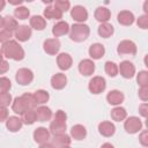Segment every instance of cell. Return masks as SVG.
Instances as JSON below:
<instances>
[{"label": "cell", "instance_id": "obj_1", "mask_svg": "<svg viewBox=\"0 0 148 148\" xmlns=\"http://www.w3.org/2000/svg\"><path fill=\"white\" fill-rule=\"evenodd\" d=\"M1 50H2L3 57H6L8 59L16 60V61L22 60L25 56L23 47L16 40H13V39H9L8 42L3 43L1 46Z\"/></svg>", "mask_w": 148, "mask_h": 148}, {"label": "cell", "instance_id": "obj_2", "mask_svg": "<svg viewBox=\"0 0 148 148\" xmlns=\"http://www.w3.org/2000/svg\"><path fill=\"white\" fill-rule=\"evenodd\" d=\"M90 35V29L87 24L83 23H75L72 27H69V38L74 42H83L86 40Z\"/></svg>", "mask_w": 148, "mask_h": 148}, {"label": "cell", "instance_id": "obj_3", "mask_svg": "<svg viewBox=\"0 0 148 148\" xmlns=\"http://www.w3.org/2000/svg\"><path fill=\"white\" fill-rule=\"evenodd\" d=\"M136 45L133 40L124 39L117 46V52L120 56H135L136 54Z\"/></svg>", "mask_w": 148, "mask_h": 148}, {"label": "cell", "instance_id": "obj_4", "mask_svg": "<svg viewBox=\"0 0 148 148\" xmlns=\"http://www.w3.org/2000/svg\"><path fill=\"white\" fill-rule=\"evenodd\" d=\"M125 123H124V128L127 133L130 134H135L138 132H140L142 130V121L139 117H126L125 118Z\"/></svg>", "mask_w": 148, "mask_h": 148}, {"label": "cell", "instance_id": "obj_5", "mask_svg": "<svg viewBox=\"0 0 148 148\" xmlns=\"http://www.w3.org/2000/svg\"><path fill=\"white\" fill-rule=\"evenodd\" d=\"M105 88H106V81L102 76H94L88 83L89 91L91 94H95V95L103 92L105 90Z\"/></svg>", "mask_w": 148, "mask_h": 148}, {"label": "cell", "instance_id": "obj_6", "mask_svg": "<svg viewBox=\"0 0 148 148\" xmlns=\"http://www.w3.org/2000/svg\"><path fill=\"white\" fill-rule=\"evenodd\" d=\"M15 80L21 86H28L34 80V73L29 68H20L15 74Z\"/></svg>", "mask_w": 148, "mask_h": 148}, {"label": "cell", "instance_id": "obj_7", "mask_svg": "<svg viewBox=\"0 0 148 148\" xmlns=\"http://www.w3.org/2000/svg\"><path fill=\"white\" fill-rule=\"evenodd\" d=\"M118 73L124 79H132L135 75V66L130 60H124L118 66Z\"/></svg>", "mask_w": 148, "mask_h": 148}, {"label": "cell", "instance_id": "obj_8", "mask_svg": "<svg viewBox=\"0 0 148 148\" xmlns=\"http://www.w3.org/2000/svg\"><path fill=\"white\" fill-rule=\"evenodd\" d=\"M50 136H51V133L45 127H38V128H36L34 131V140L40 147L50 141V139H51Z\"/></svg>", "mask_w": 148, "mask_h": 148}, {"label": "cell", "instance_id": "obj_9", "mask_svg": "<svg viewBox=\"0 0 148 148\" xmlns=\"http://www.w3.org/2000/svg\"><path fill=\"white\" fill-rule=\"evenodd\" d=\"M60 45H61L60 44V40L57 37H54V38H49V39L44 40L43 49H44V51L47 54L56 56V54H58V52L60 50Z\"/></svg>", "mask_w": 148, "mask_h": 148}, {"label": "cell", "instance_id": "obj_10", "mask_svg": "<svg viewBox=\"0 0 148 148\" xmlns=\"http://www.w3.org/2000/svg\"><path fill=\"white\" fill-rule=\"evenodd\" d=\"M71 16L77 23H83L84 21L88 20V12L83 6L77 5V6H74L71 9Z\"/></svg>", "mask_w": 148, "mask_h": 148}, {"label": "cell", "instance_id": "obj_11", "mask_svg": "<svg viewBox=\"0 0 148 148\" xmlns=\"http://www.w3.org/2000/svg\"><path fill=\"white\" fill-rule=\"evenodd\" d=\"M31 34H32L31 27H28L25 24L18 25L17 29L14 31V36H15V38L18 42H27V40H29L30 37H31Z\"/></svg>", "mask_w": 148, "mask_h": 148}, {"label": "cell", "instance_id": "obj_12", "mask_svg": "<svg viewBox=\"0 0 148 148\" xmlns=\"http://www.w3.org/2000/svg\"><path fill=\"white\" fill-rule=\"evenodd\" d=\"M51 140V146L52 147H69L71 146V136L67 135L66 133H61V134H56L53 135V139Z\"/></svg>", "mask_w": 148, "mask_h": 148}, {"label": "cell", "instance_id": "obj_13", "mask_svg": "<svg viewBox=\"0 0 148 148\" xmlns=\"http://www.w3.org/2000/svg\"><path fill=\"white\" fill-rule=\"evenodd\" d=\"M79 72L84 76H90L95 72V64L91 59H83L79 64Z\"/></svg>", "mask_w": 148, "mask_h": 148}, {"label": "cell", "instance_id": "obj_14", "mask_svg": "<svg viewBox=\"0 0 148 148\" xmlns=\"http://www.w3.org/2000/svg\"><path fill=\"white\" fill-rule=\"evenodd\" d=\"M134 14L130 10H121L118 13V16H117V21L119 24L121 25H125V27H128V25H132L134 23Z\"/></svg>", "mask_w": 148, "mask_h": 148}, {"label": "cell", "instance_id": "obj_15", "mask_svg": "<svg viewBox=\"0 0 148 148\" xmlns=\"http://www.w3.org/2000/svg\"><path fill=\"white\" fill-rule=\"evenodd\" d=\"M57 64H58V67L61 71H67V69H69L72 67L73 59L68 53L62 52V53H59L57 56Z\"/></svg>", "mask_w": 148, "mask_h": 148}, {"label": "cell", "instance_id": "obj_16", "mask_svg": "<svg viewBox=\"0 0 148 148\" xmlns=\"http://www.w3.org/2000/svg\"><path fill=\"white\" fill-rule=\"evenodd\" d=\"M67 84V76L64 73H57L51 77V86L56 90L64 89Z\"/></svg>", "mask_w": 148, "mask_h": 148}, {"label": "cell", "instance_id": "obj_17", "mask_svg": "<svg viewBox=\"0 0 148 148\" xmlns=\"http://www.w3.org/2000/svg\"><path fill=\"white\" fill-rule=\"evenodd\" d=\"M125 99V96L123 94V91L120 90H111L110 92H108L106 95V101L109 102V104L111 105H120Z\"/></svg>", "mask_w": 148, "mask_h": 148}, {"label": "cell", "instance_id": "obj_18", "mask_svg": "<svg viewBox=\"0 0 148 148\" xmlns=\"http://www.w3.org/2000/svg\"><path fill=\"white\" fill-rule=\"evenodd\" d=\"M98 132L105 138H110L116 132V126L111 121H102L98 124Z\"/></svg>", "mask_w": 148, "mask_h": 148}, {"label": "cell", "instance_id": "obj_19", "mask_svg": "<svg viewBox=\"0 0 148 148\" xmlns=\"http://www.w3.org/2000/svg\"><path fill=\"white\" fill-rule=\"evenodd\" d=\"M68 32H69V24L66 21H59L52 28V35L54 37H60Z\"/></svg>", "mask_w": 148, "mask_h": 148}, {"label": "cell", "instance_id": "obj_20", "mask_svg": "<svg viewBox=\"0 0 148 148\" xmlns=\"http://www.w3.org/2000/svg\"><path fill=\"white\" fill-rule=\"evenodd\" d=\"M35 111H36V116H37V121H47L53 116L51 109L45 105L38 106L37 109H35Z\"/></svg>", "mask_w": 148, "mask_h": 148}, {"label": "cell", "instance_id": "obj_21", "mask_svg": "<svg viewBox=\"0 0 148 148\" xmlns=\"http://www.w3.org/2000/svg\"><path fill=\"white\" fill-rule=\"evenodd\" d=\"M22 125H23L22 119L16 117V116H12V117H8L6 119V127L10 132H18L21 130Z\"/></svg>", "mask_w": 148, "mask_h": 148}, {"label": "cell", "instance_id": "obj_22", "mask_svg": "<svg viewBox=\"0 0 148 148\" xmlns=\"http://www.w3.org/2000/svg\"><path fill=\"white\" fill-rule=\"evenodd\" d=\"M29 22H30L31 29H35V30H38V31L44 30L45 27H46V20L42 15H34V16H31Z\"/></svg>", "mask_w": 148, "mask_h": 148}, {"label": "cell", "instance_id": "obj_23", "mask_svg": "<svg viewBox=\"0 0 148 148\" xmlns=\"http://www.w3.org/2000/svg\"><path fill=\"white\" fill-rule=\"evenodd\" d=\"M104 54H105V47H104V45H102L99 43H95V44L90 45V47H89V56H90V58H92L95 60H98Z\"/></svg>", "mask_w": 148, "mask_h": 148}, {"label": "cell", "instance_id": "obj_24", "mask_svg": "<svg viewBox=\"0 0 148 148\" xmlns=\"http://www.w3.org/2000/svg\"><path fill=\"white\" fill-rule=\"evenodd\" d=\"M71 136L74 139V140H83L86 136H87V130L83 125L81 124H76L74 125L72 128H71Z\"/></svg>", "mask_w": 148, "mask_h": 148}, {"label": "cell", "instance_id": "obj_25", "mask_svg": "<svg viewBox=\"0 0 148 148\" xmlns=\"http://www.w3.org/2000/svg\"><path fill=\"white\" fill-rule=\"evenodd\" d=\"M94 16L95 18L101 22V23H104V22H108L111 17V12L110 9H108L106 7H97L95 13H94Z\"/></svg>", "mask_w": 148, "mask_h": 148}, {"label": "cell", "instance_id": "obj_26", "mask_svg": "<svg viewBox=\"0 0 148 148\" xmlns=\"http://www.w3.org/2000/svg\"><path fill=\"white\" fill-rule=\"evenodd\" d=\"M67 130V124L65 121H58V120H52L51 124H50V133L56 135V134H61V133H65Z\"/></svg>", "mask_w": 148, "mask_h": 148}, {"label": "cell", "instance_id": "obj_27", "mask_svg": "<svg viewBox=\"0 0 148 148\" xmlns=\"http://www.w3.org/2000/svg\"><path fill=\"white\" fill-rule=\"evenodd\" d=\"M62 14L58 8H56L54 6H47L45 9H44V17L45 18H49V20H60L62 18Z\"/></svg>", "mask_w": 148, "mask_h": 148}, {"label": "cell", "instance_id": "obj_28", "mask_svg": "<svg viewBox=\"0 0 148 148\" xmlns=\"http://www.w3.org/2000/svg\"><path fill=\"white\" fill-rule=\"evenodd\" d=\"M97 32L98 35L102 37V38H109L113 35L114 32V28L112 24L108 23V22H104V23H101L98 29H97Z\"/></svg>", "mask_w": 148, "mask_h": 148}, {"label": "cell", "instance_id": "obj_29", "mask_svg": "<svg viewBox=\"0 0 148 148\" xmlns=\"http://www.w3.org/2000/svg\"><path fill=\"white\" fill-rule=\"evenodd\" d=\"M12 109H13V111H14L15 113H17V114H22L25 110H28V106H27L24 99L22 98V96L14 98V101L12 102Z\"/></svg>", "mask_w": 148, "mask_h": 148}, {"label": "cell", "instance_id": "obj_30", "mask_svg": "<svg viewBox=\"0 0 148 148\" xmlns=\"http://www.w3.org/2000/svg\"><path fill=\"white\" fill-rule=\"evenodd\" d=\"M21 116H22L21 117L22 123L25 124V125H32L35 121H37V116H36L35 109H28Z\"/></svg>", "mask_w": 148, "mask_h": 148}, {"label": "cell", "instance_id": "obj_31", "mask_svg": "<svg viewBox=\"0 0 148 148\" xmlns=\"http://www.w3.org/2000/svg\"><path fill=\"white\" fill-rule=\"evenodd\" d=\"M126 117H127V111H126V109H124L121 106L116 105V108H113L111 110V118L114 121H123V120H125Z\"/></svg>", "mask_w": 148, "mask_h": 148}, {"label": "cell", "instance_id": "obj_32", "mask_svg": "<svg viewBox=\"0 0 148 148\" xmlns=\"http://www.w3.org/2000/svg\"><path fill=\"white\" fill-rule=\"evenodd\" d=\"M18 27V23H17V20L10 15H7L3 17V28L14 32Z\"/></svg>", "mask_w": 148, "mask_h": 148}, {"label": "cell", "instance_id": "obj_33", "mask_svg": "<svg viewBox=\"0 0 148 148\" xmlns=\"http://www.w3.org/2000/svg\"><path fill=\"white\" fill-rule=\"evenodd\" d=\"M14 16L15 18H18V20H27L30 16V10L24 6H18L14 10Z\"/></svg>", "mask_w": 148, "mask_h": 148}, {"label": "cell", "instance_id": "obj_34", "mask_svg": "<svg viewBox=\"0 0 148 148\" xmlns=\"http://www.w3.org/2000/svg\"><path fill=\"white\" fill-rule=\"evenodd\" d=\"M34 96H35V99H36L37 104H45L50 98V94L46 90H43V89L36 90Z\"/></svg>", "mask_w": 148, "mask_h": 148}, {"label": "cell", "instance_id": "obj_35", "mask_svg": "<svg viewBox=\"0 0 148 148\" xmlns=\"http://www.w3.org/2000/svg\"><path fill=\"white\" fill-rule=\"evenodd\" d=\"M104 69H105V73L111 77H114L118 74V66L113 61H106L105 66H104Z\"/></svg>", "mask_w": 148, "mask_h": 148}, {"label": "cell", "instance_id": "obj_36", "mask_svg": "<svg viewBox=\"0 0 148 148\" xmlns=\"http://www.w3.org/2000/svg\"><path fill=\"white\" fill-rule=\"evenodd\" d=\"M22 98L24 99V102H25V104H27L28 109H36V106L38 105V104H37V102H36V99H35L34 94L24 92V94L22 95Z\"/></svg>", "mask_w": 148, "mask_h": 148}, {"label": "cell", "instance_id": "obj_37", "mask_svg": "<svg viewBox=\"0 0 148 148\" xmlns=\"http://www.w3.org/2000/svg\"><path fill=\"white\" fill-rule=\"evenodd\" d=\"M56 8H58L61 13H65L67 10H69L71 8V2L68 0H54V5Z\"/></svg>", "mask_w": 148, "mask_h": 148}, {"label": "cell", "instance_id": "obj_38", "mask_svg": "<svg viewBox=\"0 0 148 148\" xmlns=\"http://www.w3.org/2000/svg\"><path fill=\"white\" fill-rule=\"evenodd\" d=\"M12 95L9 91L7 92H0V106L1 108H8L12 104Z\"/></svg>", "mask_w": 148, "mask_h": 148}, {"label": "cell", "instance_id": "obj_39", "mask_svg": "<svg viewBox=\"0 0 148 148\" xmlns=\"http://www.w3.org/2000/svg\"><path fill=\"white\" fill-rule=\"evenodd\" d=\"M136 82L140 87H145L148 86V72L147 71H141L138 73L136 76Z\"/></svg>", "mask_w": 148, "mask_h": 148}, {"label": "cell", "instance_id": "obj_40", "mask_svg": "<svg viewBox=\"0 0 148 148\" xmlns=\"http://www.w3.org/2000/svg\"><path fill=\"white\" fill-rule=\"evenodd\" d=\"M12 88V82L8 77L1 76L0 77V92H7Z\"/></svg>", "mask_w": 148, "mask_h": 148}, {"label": "cell", "instance_id": "obj_41", "mask_svg": "<svg viewBox=\"0 0 148 148\" xmlns=\"http://www.w3.org/2000/svg\"><path fill=\"white\" fill-rule=\"evenodd\" d=\"M12 37H13V32L12 31H9V30H7L5 28L0 29V43L1 44L8 42L9 39H12Z\"/></svg>", "mask_w": 148, "mask_h": 148}, {"label": "cell", "instance_id": "obj_42", "mask_svg": "<svg viewBox=\"0 0 148 148\" xmlns=\"http://www.w3.org/2000/svg\"><path fill=\"white\" fill-rule=\"evenodd\" d=\"M136 24L141 29H147L148 28V15L145 14V15L139 16V18L136 20Z\"/></svg>", "mask_w": 148, "mask_h": 148}, {"label": "cell", "instance_id": "obj_43", "mask_svg": "<svg viewBox=\"0 0 148 148\" xmlns=\"http://www.w3.org/2000/svg\"><path fill=\"white\" fill-rule=\"evenodd\" d=\"M53 119H54V120H58V121H65V123H66V120H67V114H66L65 111L58 110V111L54 113Z\"/></svg>", "mask_w": 148, "mask_h": 148}, {"label": "cell", "instance_id": "obj_44", "mask_svg": "<svg viewBox=\"0 0 148 148\" xmlns=\"http://www.w3.org/2000/svg\"><path fill=\"white\" fill-rule=\"evenodd\" d=\"M139 97H140L141 101L147 102V99H148V86L140 87V89H139Z\"/></svg>", "mask_w": 148, "mask_h": 148}, {"label": "cell", "instance_id": "obj_45", "mask_svg": "<svg viewBox=\"0 0 148 148\" xmlns=\"http://www.w3.org/2000/svg\"><path fill=\"white\" fill-rule=\"evenodd\" d=\"M139 141H140V143H141L142 146H145V147L148 146V132H147L146 130L140 133V135H139Z\"/></svg>", "mask_w": 148, "mask_h": 148}, {"label": "cell", "instance_id": "obj_46", "mask_svg": "<svg viewBox=\"0 0 148 148\" xmlns=\"http://www.w3.org/2000/svg\"><path fill=\"white\" fill-rule=\"evenodd\" d=\"M139 113H140L143 118L147 117V114H148V104H147L146 102L139 105Z\"/></svg>", "mask_w": 148, "mask_h": 148}, {"label": "cell", "instance_id": "obj_47", "mask_svg": "<svg viewBox=\"0 0 148 148\" xmlns=\"http://www.w3.org/2000/svg\"><path fill=\"white\" fill-rule=\"evenodd\" d=\"M8 69H9V64H8V61L1 59V60H0V75H1V74H5L6 72H8Z\"/></svg>", "mask_w": 148, "mask_h": 148}, {"label": "cell", "instance_id": "obj_48", "mask_svg": "<svg viewBox=\"0 0 148 148\" xmlns=\"http://www.w3.org/2000/svg\"><path fill=\"white\" fill-rule=\"evenodd\" d=\"M7 118H8V110H7V108H1L0 106V123L6 121Z\"/></svg>", "mask_w": 148, "mask_h": 148}, {"label": "cell", "instance_id": "obj_49", "mask_svg": "<svg viewBox=\"0 0 148 148\" xmlns=\"http://www.w3.org/2000/svg\"><path fill=\"white\" fill-rule=\"evenodd\" d=\"M10 5H13V6H18V5H21L24 0H7Z\"/></svg>", "mask_w": 148, "mask_h": 148}, {"label": "cell", "instance_id": "obj_50", "mask_svg": "<svg viewBox=\"0 0 148 148\" xmlns=\"http://www.w3.org/2000/svg\"><path fill=\"white\" fill-rule=\"evenodd\" d=\"M5 6H6V0H0V12L5 8Z\"/></svg>", "mask_w": 148, "mask_h": 148}, {"label": "cell", "instance_id": "obj_51", "mask_svg": "<svg viewBox=\"0 0 148 148\" xmlns=\"http://www.w3.org/2000/svg\"><path fill=\"white\" fill-rule=\"evenodd\" d=\"M2 28H3V17L0 16V29H2Z\"/></svg>", "mask_w": 148, "mask_h": 148}, {"label": "cell", "instance_id": "obj_52", "mask_svg": "<svg viewBox=\"0 0 148 148\" xmlns=\"http://www.w3.org/2000/svg\"><path fill=\"white\" fill-rule=\"evenodd\" d=\"M44 3H47V5H51L52 2H54V0H42Z\"/></svg>", "mask_w": 148, "mask_h": 148}, {"label": "cell", "instance_id": "obj_53", "mask_svg": "<svg viewBox=\"0 0 148 148\" xmlns=\"http://www.w3.org/2000/svg\"><path fill=\"white\" fill-rule=\"evenodd\" d=\"M143 10H145V13H146V14L148 13V9H147V0L145 1V5H143Z\"/></svg>", "mask_w": 148, "mask_h": 148}, {"label": "cell", "instance_id": "obj_54", "mask_svg": "<svg viewBox=\"0 0 148 148\" xmlns=\"http://www.w3.org/2000/svg\"><path fill=\"white\" fill-rule=\"evenodd\" d=\"M102 147H113V146H112L111 143H103Z\"/></svg>", "mask_w": 148, "mask_h": 148}, {"label": "cell", "instance_id": "obj_55", "mask_svg": "<svg viewBox=\"0 0 148 148\" xmlns=\"http://www.w3.org/2000/svg\"><path fill=\"white\" fill-rule=\"evenodd\" d=\"M1 59H3V53H2V50L0 49V60Z\"/></svg>", "mask_w": 148, "mask_h": 148}, {"label": "cell", "instance_id": "obj_56", "mask_svg": "<svg viewBox=\"0 0 148 148\" xmlns=\"http://www.w3.org/2000/svg\"><path fill=\"white\" fill-rule=\"evenodd\" d=\"M24 1H28V2H32L34 0H24Z\"/></svg>", "mask_w": 148, "mask_h": 148}]
</instances>
